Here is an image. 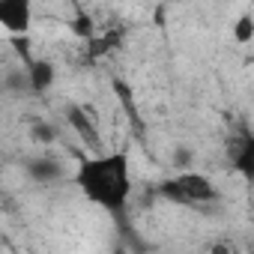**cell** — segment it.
Returning a JSON list of instances; mask_svg holds the SVG:
<instances>
[{
    "label": "cell",
    "mask_w": 254,
    "mask_h": 254,
    "mask_svg": "<svg viewBox=\"0 0 254 254\" xmlns=\"http://www.w3.org/2000/svg\"><path fill=\"white\" fill-rule=\"evenodd\" d=\"M72 183L84 200L111 215H120L132 197V159L126 150L90 153L78 162Z\"/></svg>",
    "instance_id": "1"
},
{
    "label": "cell",
    "mask_w": 254,
    "mask_h": 254,
    "mask_svg": "<svg viewBox=\"0 0 254 254\" xmlns=\"http://www.w3.org/2000/svg\"><path fill=\"white\" fill-rule=\"evenodd\" d=\"M156 194L162 200H171L177 206H191V209H200V206H212L221 200L215 183L206 177V174H197V171H183L177 177H168L156 186Z\"/></svg>",
    "instance_id": "2"
},
{
    "label": "cell",
    "mask_w": 254,
    "mask_h": 254,
    "mask_svg": "<svg viewBox=\"0 0 254 254\" xmlns=\"http://www.w3.org/2000/svg\"><path fill=\"white\" fill-rule=\"evenodd\" d=\"M33 27V0H0V30L27 36Z\"/></svg>",
    "instance_id": "3"
},
{
    "label": "cell",
    "mask_w": 254,
    "mask_h": 254,
    "mask_svg": "<svg viewBox=\"0 0 254 254\" xmlns=\"http://www.w3.org/2000/svg\"><path fill=\"white\" fill-rule=\"evenodd\" d=\"M69 126L75 129V135L81 138V144H84L87 150H93V153H102L99 126H96V120H93V117H87V108H81V105L69 108Z\"/></svg>",
    "instance_id": "4"
},
{
    "label": "cell",
    "mask_w": 254,
    "mask_h": 254,
    "mask_svg": "<svg viewBox=\"0 0 254 254\" xmlns=\"http://www.w3.org/2000/svg\"><path fill=\"white\" fill-rule=\"evenodd\" d=\"M54 78H57V72H54V66L48 60H30L27 63V84L33 90H39V93L42 90H51Z\"/></svg>",
    "instance_id": "5"
},
{
    "label": "cell",
    "mask_w": 254,
    "mask_h": 254,
    "mask_svg": "<svg viewBox=\"0 0 254 254\" xmlns=\"http://www.w3.org/2000/svg\"><path fill=\"white\" fill-rule=\"evenodd\" d=\"M233 168H236L245 180L254 177V141H251V135H242L239 147L233 150Z\"/></svg>",
    "instance_id": "6"
},
{
    "label": "cell",
    "mask_w": 254,
    "mask_h": 254,
    "mask_svg": "<svg viewBox=\"0 0 254 254\" xmlns=\"http://www.w3.org/2000/svg\"><path fill=\"white\" fill-rule=\"evenodd\" d=\"M230 33H233V39H236L239 45H248V42L254 39V18H251V12H242V15L233 21Z\"/></svg>",
    "instance_id": "7"
},
{
    "label": "cell",
    "mask_w": 254,
    "mask_h": 254,
    "mask_svg": "<svg viewBox=\"0 0 254 254\" xmlns=\"http://www.w3.org/2000/svg\"><path fill=\"white\" fill-rule=\"evenodd\" d=\"M72 30H75L81 39H90V36H96V33H93V21H90V15H84V12H78V15H75V21H72Z\"/></svg>",
    "instance_id": "8"
},
{
    "label": "cell",
    "mask_w": 254,
    "mask_h": 254,
    "mask_svg": "<svg viewBox=\"0 0 254 254\" xmlns=\"http://www.w3.org/2000/svg\"><path fill=\"white\" fill-rule=\"evenodd\" d=\"M159 3H180V0H159Z\"/></svg>",
    "instance_id": "9"
}]
</instances>
